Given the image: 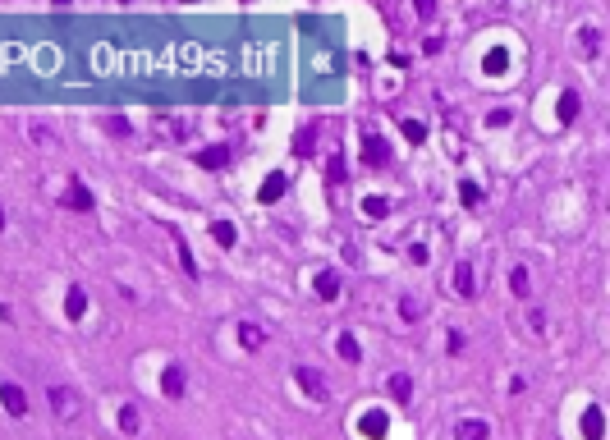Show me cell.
<instances>
[{"label": "cell", "instance_id": "obj_1", "mask_svg": "<svg viewBox=\"0 0 610 440\" xmlns=\"http://www.w3.org/2000/svg\"><path fill=\"white\" fill-rule=\"evenodd\" d=\"M46 399H51V413H55L60 422L78 417V395L69 390V385H51V390H46Z\"/></svg>", "mask_w": 610, "mask_h": 440}, {"label": "cell", "instance_id": "obj_2", "mask_svg": "<svg viewBox=\"0 0 610 440\" xmlns=\"http://www.w3.org/2000/svg\"><path fill=\"white\" fill-rule=\"evenodd\" d=\"M60 207L64 211H92V207H97V198H92V188L88 183H69V188H64V198H60Z\"/></svg>", "mask_w": 610, "mask_h": 440}, {"label": "cell", "instance_id": "obj_3", "mask_svg": "<svg viewBox=\"0 0 610 440\" xmlns=\"http://www.w3.org/2000/svg\"><path fill=\"white\" fill-rule=\"evenodd\" d=\"M363 161L372 170H385L390 166V142H385V138H367L363 142Z\"/></svg>", "mask_w": 610, "mask_h": 440}, {"label": "cell", "instance_id": "obj_4", "mask_svg": "<svg viewBox=\"0 0 610 440\" xmlns=\"http://www.w3.org/2000/svg\"><path fill=\"white\" fill-rule=\"evenodd\" d=\"M294 376H298V385H303V390L317 399V404H326V395H331V390H326L321 372H312V367H294Z\"/></svg>", "mask_w": 610, "mask_h": 440}, {"label": "cell", "instance_id": "obj_5", "mask_svg": "<svg viewBox=\"0 0 610 440\" xmlns=\"http://www.w3.org/2000/svg\"><path fill=\"white\" fill-rule=\"evenodd\" d=\"M0 404H5V413H14V417H23V413H28V395L18 390L14 380H5V385H0Z\"/></svg>", "mask_w": 610, "mask_h": 440}, {"label": "cell", "instance_id": "obj_6", "mask_svg": "<svg viewBox=\"0 0 610 440\" xmlns=\"http://www.w3.org/2000/svg\"><path fill=\"white\" fill-rule=\"evenodd\" d=\"M312 289H317V298H321V303H335V298H340V275H335V271H317Z\"/></svg>", "mask_w": 610, "mask_h": 440}, {"label": "cell", "instance_id": "obj_7", "mask_svg": "<svg viewBox=\"0 0 610 440\" xmlns=\"http://www.w3.org/2000/svg\"><path fill=\"white\" fill-rule=\"evenodd\" d=\"M161 390H166L170 399H183V367H179V363H170V367H166V376H161Z\"/></svg>", "mask_w": 610, "mask_h": 440}, {"label": "cell", "instance_id": "obj_8", "mask_svg": "<svg viewBox=\"0 0 610 440\" xmlns=\"http://www.w3.org/2000/svg\"><path fill=\"white\" fill-rule=\"evenodd\" d=\"M487 436H491V426L482 417H468V422L455 426V440H487Z\"/></svg>", "mask_w": 610, "mask_h": 440}, {"label": "cell", "instance_id": "obj_9", "mask_svg": "<svg viewBox=\"0 0 610 440\" xmlns=\"http://www.w3.org/2000/svg\"><path fill=\"white\" fill-rule=\"evenodd\" d=\"M390 395H395V404H413V376L395 372V376H390Z\"/></svg>", "mask_w": 610, "mask_h": 440}, {"label": "cell", "instance_id": "obj_10", "mask_svg": "<svg viewBox=\"0 0 610 440\" xmlns=\"http://www.w3.org/2000/svg\"><path fill=\"white\" fill-rule=\"evenodd\" d=\"M579 110H583L579 92H560V120H565V124H574V120H579Z\"/></svg>", "mask_w": 610, "mask_h": 440}, {"label": "cell", "instance_id": "obj_11", "mask_svg": "<svg viewBox=\"0 0 610 440\" xmlns=\"http://www.w3.org/2000/svg\"><path fill=\"white\" fill-rule=\"evenodd\" d=\"M455 289L463 294V298H473V266H468V261H459L455 266Z\"/></svg>", "mask_w": 610, "mask_h": 440}, {"label": "cell", "instance_id": "obj_12", "mask_svg": "<svg viewBox=\"0 0 610 440\" xmlns=\"http://www.w3.org/2000/svg\"><path fill=\"white\" fill-rule=\"evenodd\" d=\"M229 161V147H207V152H198V166H207V170H220Z\"/></svg>", "mask_w": 610, "mask_h": 440}, {"label": "cell", "instance_id": "obj_13", "mask_svg": "<svg viewBox=\"0 0 610 440\" xmlns=\"http://www.w3.org/2000/svg\"><path fill=\"white\" fill-rule=\"evenodd\" d=\"M64 312H69V321H78L83 312H88V294H83V289H69V298H64Z\"/></svg>", "mask_w": 610, "mask_h": 440}, {"label": "cell", "instance_id": "obj_14", "mask_svg": "<svg viewBox=\"0 0 610 440\" xmlns=\"http://www.w3.org/2000/svg\"><path fill=\"white\" fill-rule=\"evenodd\" d=\"M285 188H290V179H285V174H271V179L262 183V193H257V198H262V202H275L280 193H285Z\"/></svg>", "mask_w": 610, "mask_h": 440}, {"label": "cell", "instance_id": "obj_15", "mask_svg": "<svg viewBox=\"0 0 610 440\" xmlns=\"http://www.w3.org/2000/svg\"><path fill=\"white\" fill-rule=\"evenodd\" d=\"M212 234H216V243H220V248H234V243H239V229L229 225V220H216Z\"/></svg>", "mask_w": 610, "mask_h": 440}, {"label": "cell", "instance_id": "obj_16", "mask_svg": "<svg viewBox=\"0 0 610 440\" xmlns=\"http://www.w3.org/2000/svg\"><path fill=\"white\" fill-rule=\"evenodd\" d=\"M239 339H244V349H262V339H266V335H262V326L244 321V326H239Z\"/></svg>", "mask_w": 610, "mask_h": 440}, {"label": "cell", "instance_id": "obj_17", "mask_svg": "<svg viewBox=\"0 0 610 440\" xmlns=\"http://www.w3.org/2000/svg\"><path fill=\"white\" fill-rule=\"evenodd\" d=\"M583 436H587V440H601V409H587V413H583Z\"/></svg>", "mask_w": 610, "mask_h": 440}, {"label": "cell", "instance_id": "obj_18", "mask_svg": "<svg viewBox=\"0 0 610 440\" xmlns=\"http://www.w3.org/2000/svg\"><path fill=\"white\" fill-rule=\"evenodd\" d=\"M579 46L587 51V55H596V51H601V32H596L592 23H587V28H579Z\"/></svg>", "mask_w": 610, "mask_h": 440}, {"label": "cell", "instance_id": "obj_19", "mask_svg": "<svg viewBox=\"0 0 610 440\" xmlns=\"http://www.w3.org/2000/svg\"><path fill=\"white\" fill-rule=\"evenodd\" d=\"M509 289H514L519 298H528V294H533V280H528V271H523V266H514V275H509Z\"/></svg>", "mask_w": 610, "mask_h": 440}, {"label": "cell", "instance_id": "obj_20", "mask_svg": "<svg viewBox=\"0 0 610 440\" xmlns=\"http://www.w3.org/2000/svg\"><path fill=\"white\" fill-rule=\"evenodd\" d=\"M363 436H372V440L385 436V413H367L363 417Z\"/></svg>", "mask_w": 610, "mask_h": 440}, {"label": "cell", "instance_id": "obj_21", "mask_svg": "<svg viewBox=\"0 0 610 440\" xmlns=\"http://www.w3.org/2000/svg\"><path fill=\"white\" fill-rule=\"evenodd\" d=\"M340 358H344V363H358V358H363V349H358L353 335H340Z\"/></svg>", "mask_w": 610, "mask_h": 440}, {"label": "cell", "instance_id": "obj_22", "mask_svg": "<svg viewBox=\"0 0 610 440\" xmlns=\"http://www.w3.org/2000/svg\"><path fill=\"white\" fill-rule=\"evenodd\" d=\"M363 211L367 216H385V211H390V202H385L381 193H372V198H363Z\"/></svg>", "mask_w": 610, "mask_h": 440}, {"label": "cell", "instance_id": "obj_23", "mask_svg": "<svg viewBox=\"0 0 610 440\" xmlns=\"http://www.w3.org/2000/svg\"><path fill=\"white\" fill-rule=\"evenodd\" d=\"M404 138H409V142H422V138H427V124L422 120H404Z\"/></svg>", "mask_w": 610, "mask_h": 440}, {"label": "cell", "instance_id": "obj_24", "mask_svg": "<svg viewBox=\"0 0 610 440\" xmlns=\"http://www.w3.org/2000/svg\"><path fill=\"white\" fill-rule=\"evenodd\" d=\"M326 179H331V183H344V156H331V166H326Z\"/></svg>", "mask_w": 610, "mask_h": 440}, {"label": "cell", "instance_id": "obj_25", "mask_svg": "<svg viewBox=\"0 0 610 440\" xmlns=\"http://www.w3.org/2000/svg\"><path fill=\"white\" fill-rule=\"evenodd\" d=\"M294 152H298V156H312V124H307L303 133L294 138Z\"/></svg>", "mask_w": 610, "mask_h": 440}, {"label": "cell", "instance_id": "obj_26", "mask_svg": "<svg viewBox=\"0 0 610 440\" xmlns=\"http://www.w3.org/2000/svg\"><path fill=\"white\" fill-rule=\"evenodd\" d=\"M106 133H115V138H129L134 129H129V120H120V115H110V120H106Z\"/></svg>", "mask_w": 610, "mask_h": 440}, {"label": "cell", "instance_id": "obj_27", "mask_svg": "<svg viewBox=\"0 0 610 440\" xmlns=\"http://www.w3.org/2000/svg\"><path fill=\"white\" fill-rule=\"evenodd\" d=\"M505 51H487V74H505Z\"/></svg>", "mask_w": 610, "mask_h": 440}, {"label": "cell", "instance_id": "obj_28", "mask_svg": "<svg viewBox=\"0 0 610 440\" xmlns=\"http://www.w3.org/2000/svg\"><path fill=\"white\" fill-rule=\"evenodd\" d=\"M120 426H124V431H129V436H134V431H138V409H134V404H129V409L120 413Z\"/></svg>", "mask_w": 610, "mask_h": 440}, {"label": "cell", "instance_id": "obj_29", "mask_svg": "<svg viewBox=\"0 0 610 440\" xmlns=\"http://www.w3.org/2000/svg\"><path fill=\"white\" fill-rule=\"evenodd\" d=\"M175 239H179V234H175ZM179 257H183V271H188V275H193V280H198V261H193V253L183 248V239H179Z\"/></svg>", "mask_w": 610, "mask_h": 440}, {"label": "cell", "instance_id": "obj_30", "mask_svg": "<svg viewBox=\"0 0 610 440\" xmlns=\"http://www.w3.org/2000/svg\"><path fill=\"white\" fill-rule=\"evenodd\" d=\"M399 312H404L409 321H418V317H422V303H418V298H404V303H399Z\"/></svg>", "mask_w": 610, "mask_h": 440}, {"label": "cell", "instance_id": "obj_31", "mask_svg": "<svg viewBox=\"0 0 610 440\" xmlns=\"http://www.w3.org/2000/svg\"><path fill=\"white\" fill-rule=\"evenodd\" d=\"M459 198H463V202H468V207H473V202L482 198V193H477V183H468V179H463V183H459Z\"/></svg>", "mask_w": 610, "mask_h": 440}, {"label": "cell", "instance_id": "obj_32", "mask_svg": "<svg viewBox=\"0 0 610 440\" xmlns=\"http://www.w3.org/2000/svg\"><path fill=\"white\" fill-rule=\"evenodd\" d=\"M0 229H5V211H0Z\"/></svg>", "mask_w": 610, "mask_h": 440}]
</instances>
